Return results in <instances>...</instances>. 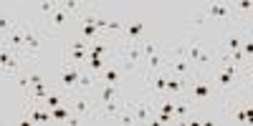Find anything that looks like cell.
Segmentation results:
<instances>
[{
  "label": "cell",
  "mask_w": 253,
  "mask_h": 126,
  "mask_svg": "<svg viewBox=\"0 0 253 126\" xmlns=\"http://www.w3.org/2000/svg\"><path fill=\"white\" fill-rule=\"evenodd\" d=\"M223 119L228 124H253V89L241 83L223 96Z\"/></svg>",
  "instance_id": "1"
},
{
  "label": "cell",
  "mask_w": 253,
  "mask_h": 126,
  "mask_svg": "<svg viewBox=\"0 0 253 126\" xmlns=\"http://www.w3.org/2000/svg\"><path fill=\"white\" fill-rule=\"evenodd\" d=\"M215 96H220V94H218V89H215L213 78H210V73H198L193 81H190V89H187V94H185V98L193 103V109H195L198 114H203L205 106H208V103L213 101Z\"/></svg>",
  "instance_id": "2"
},
{
  "label": "cell",
  "mask_w": 253,
  "mask_h": 126,
  "mask_svg": "<svg viewBox=\"0 0 253 126\" xmlns=\"http://www.w3.org/2000/svg\"><path fill=\"white\" fill-rule=\"evenodd\" d=\"M114 58L124 68V73H142L144 71V56H142V43L137 40H119L117 38V48Z\"/></svg>",
  "instance_id": "3"
},
{
  "label": "cell",
  "mask_w": 253,
  "mask_h": 126,
  "mask_svg": "<svg viewBox=\"0 0 253 126\" xmlns=\"http://www.w3.org/2000/svg\"><path fill=\"white\" fill-rule=\"evenodd\" d=\"M185 56H187V61L195 66V71H198V73H210V71L215 68L213 56H208V53L203 51V43H200V38H198L195 33H190V35H187Z\"/></svg>",
  "instance_id": "4"
},
{
  "label": "cell",
  "mask_w": 253,
  "mask_h": 126,
  "mask_svg": "<svg viewBox=\"0 0 253 126\" xmlns=\"http://www.w3.org/2000/svg\"><path fill=\"white\" fill-rule=\"evenodd\" d=\"M84 66H74V63H61V68L56 71V89L66 91V94H76L79 89V78H81Z\"/></svg>",
  "instance_id": "5"
},
{
  "label": "cell",
  "mask_w": 253,
  "mask_h": 126,
  "mask_svg": "<svg viewBox=\"0 0 253 126\" xmlns=\"http://www.w3.org/2000/svg\"><path fill=\"white\" fill-rule=\"evenodd\" d=\"M165 71H167V73H172V76H180V78H190V81L198 76L195 66H193V63L187 61V56H185V46H180V48L175 51V56H172V53L167 56V66H165Z\"/></svg>",
  "instance_id": "6"
},
{
  "label": "cell",
  "mask_w": 253,
  "mask_h": 126,
  "mask_svg": "<svg viewBox=\"0 0 253 126\" xmlns=\"http://www.w3.org/2000/svg\"><path fill=\"white\" fill-rule=\"evenodd\" d=\"M167 71H155V73H142L144 81V96L150 98H167Z\"/></svg>",
  "instance_id": "7"
},
{
  "label": "cell",
  "mask_w": 253,
  "mask_h": 126,
  "mask_svg": "<svg viewBox=\"0 0 253 126\" xmlns=\"http://www.w3.org/2000/svg\"><path fill=\"white\" fill-rule=\"evenodd\" d=\"M208 18H220V20H238V13L233 8V3H210L198 18H195V26H203Z\"/></svg>",
  "instance_id": "8"
},
{
  "label": "cell",
  "mask_w": 253,
  "mask_h": 126,
  "mask_svg": "<svg viewBox=\"0 0 253 126\" xmlns=\"http://www.w3.org/2000/svg\"><path fill=\"white\" fill-rule=\"evenodd\" d=\"M126 111L134 116V124H152V114H155L152 98L144 96L139 101H126Z\"/></svg>",
  "instance_id": "9"
},
{
  "label": "cell",
  "mask_w": 253,
  "mask_h": 126,
  "mask_svg": "<svg viewBox=\"0 0 253 126\" xmlns=\"http://www.w3.org/2000/svg\"><path fill=\"white\" fill-rule=\"evenodd\" d=\"M41 46H43V31H38V28H31L26 26V46H23V58L31 63L36 61Z\"/></svg>",
  "instance_id": "10"
},
{
  "label": "cell",
  "mask_w": 253,
  "mask_h": 126,
  "mask_svg": "<svg viewBox=\"0 0 253 126\" xmlns=\"http://www.w3.org/2000/svg\"><path fill=\"white\" fill-rule=\"evenodd\" d=\"M0 63H3V71H5V73L18 76V73H23V63H28V61L20 56L18 51L3 48V51H0Z\"/></svg>",
  "instance_id": "11"
},
{
  "label": "cell",
  "mask_w": 253,
  "mask_h": 126,
  "mask_svg": "<svg viewBox=\"0 0 253 126\" xmlns=\"http://www.w3.org/2000/svg\"><path fill=\"white\" fill-rule=\"evenodd\" d=\"M23 46H26V26L18 23V28H13L8 35H3V48L18 51L20 56H23Z\"/></svg>",
  "instance_id": "12"
},
{
  "label": "cell",
  "mask_w": 253,
  "mask_h": 126,
  "mask_svg": "<svg viewBox=\"0 0 253 126\" xmlns=\"http://www.w3.org/2000/svg\"><path fill=\"white\" fill-rule=\"evenodd\" d=\"M119 40H137V43H142L144 40V23L142 20H126Z\"/></svg>",
  "instance_id": "13"
},
{
  "label": "cell",
  "mask_w": 253,
  "mask_h": 126,
  "mask_svg": "<svg viewBox=\"0 0 253 126\" xmlns=\"http://www.w3.org/2000/svg\"><path fill=\"white\" fill-rule=\"evenodd\" d=\"M69 20H71V13L66 10V8H63V3L58 5V10L48 18V26H46V33H58L63 26H66L69 23Z\"/></svg>",
  "instance_id": "14"
},
{
  "label": "cell",
  "mask_w": 253,
  "mask_h": 126,
  "mask_svg": "<svg viewBox=\"0 0 253 126\" xmlns=\"http://www.w3.org/2000/svg\"><path fill=\"white\" fill-rule=\"evenodd\" d=\"M122 76H124V68L119 66V63H109V66L99 73V81L101 83H114V86H122Z\"/></svg>",
  "instance_id": "15"
},
{
  "label": "cell",
  "mask_w": 253,
  "mask_h": 126,
  "mask_svg": "<svg viewBox=\"0 0 253 126\" xmlns=\"http://www.w3.org/2000/svg\"><path fill=\"white\" fill-rule=\"evenodd\" d=\"M246 35L248 33H241V31H233V33H228L225 35V40H223V53H238L241 48H243V40H246Z\"/></svg>",
  "instance_id": "16"
},
{
  "label": "cell",
  "mask_w": 253,
  "mask_h": 126,
  "mask_svg": "<svg viewBox=\"0 0 253 126\" xmlns=\"http://www.w3.org/2000/svg\"><path fill=\"white\" fill-rule=\"evenodd\" d=\"M190 114H195V109H193V103H190V101H187L185 96L175 98V119H177V124H187Z\"/></svg>",
  "instance_id": "17"
},
{
  "label": "cell",
  "mask_w": 253,
  "mask_h": 126,
  "mask_svg": "<svg viewBox=\"0 0 253 126\" xmlns=\"http://www.w3.org/2000/svg\"><path fill=\"white\" fill-rule=\"evenodd\" d=\"M109 66V61L104 58V56H96V53H89V61H86V68L91 71V73H96V78H99V73Z\"/></svg>",
  "instance_id": "18"
},
{
  "label": "cell",
  "mask_w": 253,
  "mask_h": 126,
  "mask_svg": "<svg viewBox=\"0 0 253 126\" xmlns=\"http://www.w3.org/2000/svg\"><path fill=\"white\" fill-rule=\"evenodd\" d=\"M89 61V51H69L66 48V56H63V63H74V66H86Z\"/></svg>",
  "instance_id": "19"
},
{
  "label": "cell",
  "mask_w": 253,
  "mask_h": 126,
  "mask_svg": "<svg viewBox=\"0 0 253 126\" xmlns=\"http://www.w3.org/2000/svg\"><path fill=\"white\" fill-rule=\"evenodd\" d=\"M157 53H162V46L157 43V40H152V38H144L142 40V56H144V61L157 56Z\"/></svg>",
  "instance_id": "20"
},
{
  "label": "cell",
  "mask_w": 253,
  "mask_h": 126,
  "mask_svg": "<svg viewBox=\"0 0 253 126\" xmlns=\"http://www.w3.org/2000/svg\"><path fill=\"white\" fill-rule=\"evenodd\" d=\"M13 28H18L15 18H13V15H8V13L3 10V13H0V33H3V35H8Z\"/></svg>",
  "instance_id": "21"
},
{
  "label": "cell",
  "mask_w": 253,
  "mask_h": 126,
  "mask_svg": "<svg viewBox=\"0 0 253 126\" xmlns=\"http://www.w3.org/2000/svg\"><path fill=\"white\" fill-rule=\"evenodd\" d=\"M58 5H61V3H51V0H43V3H38V5H36V10H38L41 15L51 18V15H53V13L58 10Z\"/></svg>",
  "instance_id": "22"
},
{
  "label": "cell",
  "mask_w": 253,
  "mask_h": 126,
  "mask_svg": "<svg viewBox=\"0 0 253 126\" xmlns=\"http://www.w3.org/2000/svg\"><path fill=\"white\" fill-rule=\"evenodd\" d=\"M69 51H91V43L89 40H84V38H71L69 43H66Z\"/></svg>",
  "instance_id": "23"
},
{
  "label": "cell",
  "mask_w": 253,
  "mask_h": 126,
  "mask_svg": "<svg viewBox=\"0 0 253 126\" xmlns=\"http://www.w3.org/2000/svg\"><path fill=\"white\" fill-rule=\"evenodd\" d=\"M248 35H251V38H253V23H251V28H248Z\"/></svg>",
  "instance_id": "24"
}]
</instances>
